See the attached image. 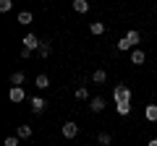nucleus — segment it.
Listing matches in <instances>:
<instances>
[{
  "label": "nucleus",
  "mask_w": 157,
  "mask_h": 146,
  "mask_svg": "<svg viewBox=\"0 0 157 146\" xmlns=\"http://www.w3.org/2000/svg\"><path fill=\"white\" fill-rule=\"evenodd\" d=\"M126 39H128V45H131V47H136V45H139V42H141V34L136 31V29H131V31L126 34Z\"/></svg>",
  "instance_id": "nucleus-8"
},
{
  "label": "nucleus",
  "mask_w": 157,
  "mask_h": 146,
  "mask_svg": "<svg viewBox=\"0 0 157 146\" xmlns=\"http://www.w3.org/2000/svg\"><path fill=\"white\" fill-rule=\"evenodd\" d=\"M110 133H100V136H97V144H100V146H110Z\"/></svg>",
  "instance_id": "nucleus-18"
},
{
  "label": "nucleus",
  "mask_w": 157,
  "mask_h": 146,
  "mask_svg": "<svg viewBox=\"0 0 157 146\" xmlns=\"http://www.w3.org/2000/svg\"><path fill=\"white\" fill-rule=\"evenodd\" d=\"M73 97H76L78 102H84V99H89V91H86V86H78V89L73 91Z\"/></svg>",
  "instance_id": "nucleus-12"
},
{
  "label": "nucleus",
  "mask_w": 157,
  "mask_h": 146,
  "mask_svg": "<svg viewBox=\"0 0 157 146\" xmlns=\"http://www.w3.org/2000/svg\"><path fill=\"white\" fill-rule=\"evenodd\" d=\"M147 146H157V138H152V141H149V144H147Z\"/></svg>",
  "instance_id": "nucleus-25"
},
{
  "label": "nucleus",
  "mask_w": 157,
  "mask_h": 146,
  "mask_svg": "<svg viewBox=\"0 0 157 146\" xmlns=\"http://www.w3.org/2000/svg\"><path fill=\"white\" fill-rule=\"evenodd\" d=\"M105 78H107V73L102 71V68H100V71H94V73H92V81H94V84H105Z\"/></svg>",
  "instance_id": "nucleus-13"
},
{
  "label": "nucleus",
  "mask_w": 157,
  "mask_h": 146,
  "mask_svg": "<svg viewBox=\"0 0 157 146\" xmlns=\"http://www.w3.org/2000/svg\"><path fill=\"white\" fill-rule=\"evenodd\" d=\"M115 110H118V115H131V104H115Z\"/></svg>",
  "instance_id": "nucleus-19"
},
{
  "label": "nucleus",
  "mask_w": 157,
  "mask_h": 146,
  "mask_svg": "<svg viewBox=\"0 0 157 146\" xmlns=\"http://www.w3.org/2000/svg\"><path fill=\"white\" fill-rule=\"evenodd\" d=\"M131 63H134V65H141V63H144V50H139V47L131 50Z\"/></svg>",
  "instance_id": "nucleus-9"
},
{
  "label": "nucleus",
  "mask_w": 157,
  "mask_h": 146,
  "mask_svg": "<svg viewBox=\"0 0 157 146\" xmlns=\"http://www.w3.org/2000/svg\"><path fill=\"white\" fill-rule=\"evenodd\" d=\"M34 84H37V89H47V86H50V78L42 73V76H37V81H34Z\"/></svg>",
  "instance_id": "nucleus-15"
},
{
  "label": "nucleus",
  "mask_w": 157,
  "mask_h": 146,
  "mask_svg": "<svg viewBox=\"0 0 157 146\" xmlns=\"http://www.w3.org/2000/svg\"><path fill=\"white\" fill-rule=\"evenodd\" d=\"M11 5H13L11 0H0V11H3V13H6V11H11Z\"/></svg>",
  "instance_id": "nucleus-21"
},
{
  "label": "nucleus",
  "mask_w": 157,
  "mask_h": 146,
  "mask_svg": "<svg viewBox=\"0 0 157 146\" xmlns=\"http://www.w3.org/2000/svg\"><path fill=\"white\" fill-rule=\"evenodd\" d=\"M89 31L100 37V34H105V24H102V21H92V24H89Z\"/></svg>",
  "instance_id": "nucleus-11"
},
{
  "label": "nucleus",
  "mask_w": 157,
  "mask_h": 146,
  "mask_svg": "<svg viewBox=\"0 0 157 146\" xmlns=\"http://www.w3.org/2000/svg\"><path fill=\"white\" fill-rule=\"evenodd\" d=\"M11 84H13V86H21V84H24V73H21V71H16V73L11 76Z\"/></svg>",
  "instance_id": "nucleus-17"
},
{
  "label": "nucleus",
  "mask_w": 157,
  "mask_h": 146,
  "mask_svg": "<svg viewBox=\"0 0 157 146\" xmlns=\"http://www.w3.org/2000/svg\"><path fill=\"white\" fill-rule=\"evenodd\" d=\"M8 97H11V102H16V104H18V102H24V99H26V91H24L21 86H11Z\"/></svg>",
  "instance_id": "nucleus-4"
},
{
  "label": "nucleus",
  "mask_w": 157,
  "mask_h": 146,
  "mask_svg": "<svg viewBox=\"0 0 157 146\" xmlns=\"http://www.w3.org/2000/svg\"><path fill=\"white\" fill-rule=\"evenodd\" d=\"M71 5H73L76 13H86V11H89V3H86V0H73Z\"/></svg>",
  "instance_id": "nucleus-10"
},
{
  "label": "nucleus",
  "mask_w": 157,
  "mask_h": 146,
  "mask_svg": "<svg viewBox=\"0 0 157 146\" xmlns=\"http://www.w3.org/2000/svg\"><path fill=\"white\" fill-rule=\"evenodd\" d=\"M113 99H115V104H131V89L126 84H118L113 89Z\"/></svg>",
  "instance_id": "nucleus-1"
},
{
  "label": "nucleus",
  "mask_w": 157,
  "mask_h": 146,
  "mask_svg": "<svg viewBox=\"0 0 157 146\" xmlns=\"http://www.w3.org/2000/svg\"><path fill=\"white\" fill-rule=\"evenodd\" d=\"M45 104H47V102L42 99V97H34V99H32V112H34V115L42 112V110H45Z\"/></svg>",
  "instance_id": "nucleus-7"
},
{
  "label": "nucleus",
  "mask_w": 157,
  "mask_h": 146,
  "mask_svg": "<svg viewBox=\"0 0 157 146\" xmlns=\"http://www.w3.org/2000/svg\"><path fill=\"white\" fill-rule=\"evenodd\" d=\"M21 42H24V47H26V50H32V52H34V50H39V47L45 45V42H39V39H37V34H26Z\"/></svg>",
  "instance_id": "nucleus-2"
},
{
  "label": "nucleus",
  "mask_w": 157,
  "mask_h": 146,
  "mask_svg": "<svg viewBox=\"0 0 157 146\" xmlns=\"http://www.w3.org/2000/svg\"><path fill=\"white\" fill-rule=\"evenodd\" d=\"M144 118L149 120V123H157V104H147V110H144Z\"/></svg>",
  "instance_id": "nucleus-6"
},
{
  "label": "nucleus",
  "mask_w": 157,
  "mask_h": 146,
  "mask_svg": "<svg viewBox=\"0 0 157 146\" xmlns=\"http://www.w3.org/2000/svg\"><path fill=\"white\" fill-rule=\"evenodd\" d=\"M3 146H18V138H16V136H8V138H6V144H3Z\"/></svg>",
  "instance_id": "nucleus-22"
},
{
  "label": "nucleus",
  "mask_w": 157,
  "mask_h": 146,
  "mask_svg": "<svg viewBox=\"0 0 157 146\" xmlns=\"http://www.w3.org/2000/svg\"><path fill=\"white\" fill-rule=\"evenodd\" d=\"M118 50H121V52L131 50V45H128V39H126V37H123V39H121V42H118Z\"/></svg>",
  "instance_id": "nucleus-20"
},
{
  "label": "nucleus",
  "mask_w": 157,
  "mask_h": 146,
  "mask_svg": "<svg viewBox=\"0 0 157 146\" xmlns=\"http://www.w3.org/2000/svg\"><path fill=\"white\" fill-rule=\"evenodd\" d=\"M89 110L92 112H102V110H105V99H102V97H92L89 99Z\"/></svg>",
  "instance_id": "nucleus-5"
},
{
  "label": "nucleus",
  "mask_w": 157,
  "mask_h": 146,
  "mask_svg": "<svg viewBox=\"0 0 157 146\" xmlns=\"http://www.w3.org/2000/svg\"><path fill=\"white\" fill-rule=\"evenodd\" d=\"M39 55H42V57H47V55H50V45H47V42H45L42 47H39Z\"/></svg>",
  "instance_id": "nucleus-23"
},
{
  "label": "nucleus",
  "mask_w": 157,
  "mask_h": 146,
  "mask_svg": "<svg viewBox=\"0 0 157 146\" xmlns=\"http://www.w3.org/2000/svg\"><path fill=\"white\" fill-rule=\"evenodd\" d=\"M60 133L66 136V138H76V136H78V125L73 123V120H68V123H63V128H60Z\"/></svg>",
  "instance_id": "nucleus-3"
},
{
  "label": "nucleus",
  "mask_w": 157,
  "mask_h": 146,
  "mask_svg": "<svg viewBox=\"0 0 157 146\" xmlns=\"http://www.w3.org/2000/svg\"><path fill=\"white\" fill-rule=\"evenodd\" d=\"M18 24H21V26H29V24H32V13L21 11V13H18Z\"/></svg>",
  "instance_id": "nucleus-14"
},
{
  "label": "nucleus",
  "mask_w": 157,
  "mask_h": 146,
  "mask_svg": "<svg viewBox=\"0 0 157 146\" xmlns=\"http://www.w3.org/2000/svg\"><path fill=\"white\" fill-rule=\"evenodd\" d=\"M18 138H32V128H29V125H18Z\"/></svg>",
  "instance_id": "nucleus-16"
},
{
  "label": "nucleus",
  "mask_w": 157,
  "mask_h": 146,
  "mask_svg": "<svg viewBox=\"0 0 157 146\" xmlns=\"http://www.w3.org/2000/svg\"><path fill=\"white\" fill-rule=\"evenodd\" d=\"M18 55H21L24 60H26V57H32V50H26V47H21V52H18Z\"/></svg>",
  "instance_id": "nucleus-24"
}]
</instances>
